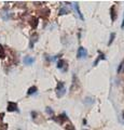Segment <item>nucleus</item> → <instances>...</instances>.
Segmentation results:
<instances>
[{
    "mask_svg": "<svg viewBox=\"0 0 124 130\" xmlns=\"http://www.w3.org/2000/svg\"><path fill=\"white\" fill-rule=\"evenodd\" d=\"M55 90H56L57 98H62L64 94H65V93H66V87H65V85H64L63 81H58Z\"/></svg>",
    "mask_w": 124,
    "mask_h": 130,
    "instance_id": "1",
    "label": "nucleus"
},
{
    "mask_svg": "<svg viewBox=\"0 0 124 130\" xmlns=\"http://www.w3.org/2000/svg\"><path fill=\"white\" fill-rule=\"evenodd\" d=\"M57 68L58 70H61V71H63V72H66L67 70H68V66H67V62L65 60H63V59H61V60H58L57 61Z\"/></svg>",
    "mask_w": 124,
    "mask_h": 130,
    "instance_id": "2",
    "label": "nucleus"
},
{
    "mask_svg": "<svg viewBox=\"0 0 124 130\" xmlns=\"http://www.w3.org/2000/svg\"><path fill=\"white\" fill-rule=\"evenodd\" d=\"M87 56V50L84 47H80L78 49V53H77V58L78 59H82V58H85Z\"/></svg>",
    "mask_w": 124,
    "mask_h": 130,
    "instance_id": "3",
    "label": "nucleus"
},
{
    "mask_svg": "<svg viewBox=\"0 0 124 130\" xmlns=\"http://www.w3.org/2000/svg\"><path fill=\"white\" fill-rule=\"evenodd\" d=\"M8 112H18L17 104L15 102H9L8 103Z\"/></svg>",
    "mask_w": 124,
    "mask_h": 130,
    "instance_id": "4",
    "label": "nucleus"
},
{
    "mask_svg": "<svg viewBox=\"0 0 124 130\" xmlns=\"http://www.w3.org/2000/svg\"><path fill=\"white\" fill-rule=\"evenodd\" d=\"M38 23H39V20L37 19V18H35V16H33V18L30 19V21H29V24H30V26L34 28H37V26H38Z\"/></svg>",
    "mask_w": 124,
    "mask_h": 130,
    "instance_id": "5",
    "label": "nucleus"
},
{
    "mask_svg": "<svg viewBox=\"0 0 124 130\" xmlns=\"http://www.w3.org/2000/svg\"><path fill=\"white\" fill-rule=\"evenodd\" d=\"M68 119V117H67V115H66V113H63V114H61L57 118H56V121H58L59 124H63L65 120H67Z\"/></svg>",
    "mask_w": 124,
    "mask_h": 130,
    "instance_id": "6",
    "label": "nucleus"
},
{
    "mask_svg": "<svg viewBox=\"0 0 124 130\" xmlns=\"http://www.w3.org/2000/svg\"><path fill=\"white\" fill-rule=\"evenodd\" d=\"M110 15H111V21L114 22L115 19H117V13H115V7L112 6L110 8Z\"/></svg>",
    "mask_w": 124,
    "mask_h": 130,
    "instance_id": "7",
    "label": "nucleus"
},
{
    "mask_svg": "<svg viewBox=\"0 0 124 130\" xmlns=\"http://www.w3.org/2000/svg\"><path fill=\"white\" fill-rule=\"evenodd\" d=\"M34 62H35V59L31 58V56H25V58H24V63L26 65H31Z\"/></svg>",
    "mask_w": 124,
    "mask_h": 130,
    "instance_id": "8",
    "label": "nucleus"
},
{
    "mask_svg": "<svg viewBox=\"0 0 124 130\" xmlns=\"http://www.w3.org/2000/svg\"><path fill=\"white\" fill-rule=\"evenodd\" d=\"M75 8H76V10H77V13H78V15H79L80 20H82V21H84V16H83V14L81 13V11H80V8H79L78 2H75Z\"/></svg>",
    "mask_w": 124,
    "mask_h": 130,
    "instance_id": "9",
    "label": "nucleus"
},
{
    "mask_svg": "<svg viewBox=\"0 0 124 130\" xmlns=\"http://www.w3.org/2000/svg\"><path fill=\"white\" fill-rule=\"evenodd\" d=\"M31 40H30V44H29V47H30V49L31 48H34V44H35V42L38 40V35L37 34H34L33 36H31V38H30Z\"/></svg>",
    "mask_w": 124,
    "mask_h": 130,
    "instance_id": "10",
    "label": "nucleus"
},
{
    "mask_svg": "<svg viewBox=\"0 0 124 130\" xmlns=\"http://www.w3.org/2000/svg\"><path fill=\"white\" fill-rule=\"evenodd\" d=\"M98 53H99V56L97 58V60L95 61V63H94V65H97V63L99 62L101 60H106V56H105V54L103 53V52H101V51H98Z\"/></svg>",
    "mask_w": 124,
    "mask_h": 130,
    "instance_id": "11",
    "label": "nucleus"
},
{
    "mask_svg": "<svg viewBox=\"0 0 124 130\" xmlns=\"http://www.w3.org/2000/svg\"><path fill=\"white\" fill-rule=\"evenodd\" d=\"M37 90H38L37 87H36V86H33V87H30V88L28 89V91H27V94H28V95L34 94V93L37 92Z\"/></svg>",
    "mask_w": 124,
    "mask_h": 130,
    "instance_id": "12",
    "label": "nucleus"
},
{
    "mask_svg": "<svg viewBox=\"0 0 124 130\" xmlns=\"http://www.w3.org/2000/svg\"><path fill=\"white\" fill-rule=\"evenodd\" d=\"M69 13V10L66 9V8H62L61 10H59V15H64V14H68Z\"/></svg>",
    "mask_w": 124,
    "mask_h": 130,
    "instance_id": "13",
    "label": "nucleus"
},
{
    "mask_svg": "<svg viewBox=\"0 0 124 130\" xmlns=\"http://www.w3.org/2000/svg\"><path fill=\"white\" fill-rule=\"evenodd\" d=\"M118 73H122V72H124V61L119 65V67H118V71H117Z\"/></svg>",
    "mask_w": 124,
    "mask_h": 130,
    "instance_id": "14",
    "label": "nucleus"
},
{
    "mask_svg": "<svg viewBox=\"0 0 124 130\" xmlns=\"http://www.w3.org/2000/svg\"><path fill=\"white\" fill-rule=\"evenodd\" d=\"M114 38H115V34H114V32H111V35H110V40H109V42H108V46H110V44L113 42Z\"/></svg>",
    "mask_w": 124,
    "mask_h": 130,
    "instance_id": "15",
    "label": "nucleus"
},
{
    "mask_svg": "<svg viewBox=\"0 0 124 130\" xmlns=\"http://www.w3.org/2000/svg\"><path fill=\"white\" fill-rule=\"evenodd\" d=\"M5 56H6V55H5V49H3L2 44H0V58L3 59Z\"/></svg>",
    "mask_w": 124,
    "mask_h": 130,
    "instance_id": "16",
    "label": "nucleus"
},
{
    "mask_svg": "<svg viewBox=\"0 0 124 130\" xmlns=\"http://www.w3.org/2000/svg\"><path fill=\"white\" fill-rule=\"evenodd\" d=\"M66 130H76V128H75L71 124H69V125H67V126H66Z\"/></svg>",
    "mask_w": 124,
    "mask_h": 130,
    "instance_id": "17",
    "label": "nucleus"
},
{
    "mask_svg": "<svg viewBox=\"0 0 124 130\" xmlns=\"http://www.w3.org/2000/svg\"><path fill=\"white\" fill-rule=\"evenodd\" d=\"M8 129V125L7 124H3L2 127H1V130H7Z\"/></svg>",
    "mask_w": 124,
    "mask_h": 130,
    "instance_id": "18",
    "label": "nucleus"
},
{
    "mask_svg": "<svg viewBox=\"0 0 124 130\" xmlns=\"http://www.w3.org/2000/svg\"><path fill=\"white\" fill-rule=\"evenodd\" d=\"M3 117H5V114L1 113V114H0V121H1V120L3 119Z\"/></svg>",
    "mask_w": 124,
    "mask_h": 130,
    "instance_id": "19",
    "label": "nucleus"
},
{
    "mask_svg": "<svg viewBox=\"0 0 124 130\" xmlns=\"http://www.w3.org/2000/svg\"><path fill=\"white\" fill-rule=\"evenodd\" d=\"M46 112H47V113H50V114H53V112H52V109H51L50 107H47V108H46Z\"/></svg>",
    "mask_w": 124,
    "mask_h": 130,
    "instance_id": "20",
    "label": "nucleus"
},
{
    "mask_svg": "<svg viewBox=\"0 0 124 130\" xmlns=\"http://www.w3.org/2000/svg\"><path fill=\"white\" fill-rule=\"evenodd\" d=\"M123 116H124V112H123Z\"/></svg>",
    "mask_w": 124,
    "mask_h": 130,
    "instance_id": "21",
    "label": "nucleus"
},
{
    "mask_svg": "<svg viewBox=\"0 0 124 130\" xmlns=\"http://www.w3.org/2000/svg\"><path fill=\"white\" fill-rule=\"evenodd\" d=\"M84 130H87V129H84Z\"/></svg>",
    "mask_w": 124,
    "mask_h": 130,
    "instance_id": "22",
    "label": "nucleus"
}]
</instances>
